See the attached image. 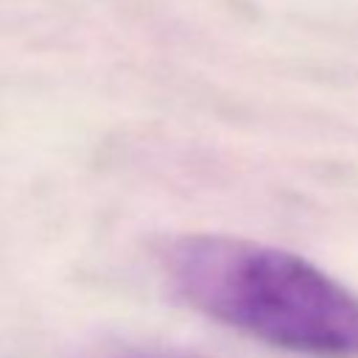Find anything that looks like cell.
<instances>
[{
    "label": "cell",
    "mask_w": 358,
    "mask_h": 358,
    "mask_svg": "<svg viewBox=\"0 0 358 358\" xmlns=\"http://www.w3.org/2000/svg\"><path fill=\"white\" fill-rule=\"evenodd\" d=\"M165 266L185 302L241 333L299 355L358 358V294L294 252L185 235Z\"/></svg>",
    "instance_id": "obj_1"
},
{
    "label": "cell",
    "mask_w": 358,
    "mask_h": 358,
    "mask_svg": "<svg viewBox=\"0 0 358 358\" xmlns=\"http://www.w3.org/2000/svg\"><path fill=\"white\" fill-rule=\"evenodd\" d=\"M98 358H190V355H173V352H159V350H143V347H117L106 350Z\"/></svg>",
    "instance_id": "obj_2"
}]
</instances>
